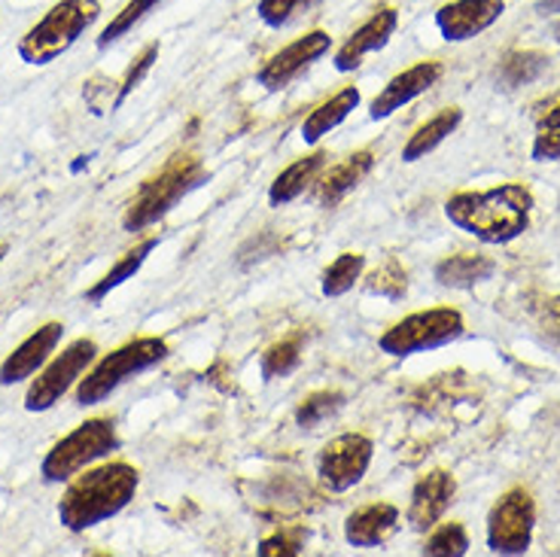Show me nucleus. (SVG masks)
<instances>
[{
	"label": "nucleus",
	"mask_w": 560,
	"mask_h": 557,
	"mask_svg": "<svg viewBox=\"0 0 560 557\" xmlns=\"http://www.w3.org/2000/svg\"><path fill=\"white\" fill-rule=\"evenodd\" d=\"M159 61V43H147L143 49H140V56L128 65L126 77H122V83L116 89V98H113V111H119L128 98H131V92L138 89L143 80H147V73L153 70V65Z\"/></svg>",
	"instance_id": "nucleus-31"
},
{
	"label": "nucleus",
	"mask_w": 560,
	"mask_h": 557,
	"mask_svg": "<svg viewBox=\"0 0 560 557\" xmlns=\"http://www.w3.org/2000/svg\"><path fill=\"white\" fill-rule=\"evenodd\" d=\"M116 448H119L116 420L89 418L49 448V454L40 463V475L46 481H68L77 473H83L85 466H92L95 460L107 457Z\"/></svg>",
	"instance_id": "nucleus-7"
},
{
	"label": "nucleus",
	"mask_w": 560,
	"mask_h": 557,
	"mask_svg": "<svg viewBox=\"0 0 560 557\" xmlns=\"http://www.w3.org/2000/svg\"><path fill=\"white\" fill-rule=\"evenodd\" d=\"M396 28H399V13H396L393 7H381V10H375V13L369 15L363 25L353 31L348 40L336 49L332 65H336L338 73L357 70L363 65L365 56L384 49V46L390 43L393 34H396Z\"/></svg>",
	"instance_id": "nucleus-14"
},
{
	"label": "nucleus",
	"mask_w": 560,
	"mask_h": 557,
	"mask_svg": "<svg viewBox=\"0 0 560 557\" xmlns=\"http://www.w3.org/2000/svg\"><path fill=\"white\" fill-rule=\"evenodd\" d=\"M365 293L372 295H384V299H402L408 290V275L402 265L396 263V259H387L384 265H378L372 275H365Z\"/></svg>",
	"instance_id": "nucleus-30"
},
{
	"label": "nucleus",
	"mask_w": 560,
	"mask_h": 557,
	"mask_svg": "<svg viewBox=\"0 0 560 557\" xmlns=\"http://www.w3.org/2000/svg\"><path fill=\"white\" fill-rule=\"evenodd\" d=\"M533 530H536V502L530 490H505L488 515V548L493 555H527L533 545Z\"/></svg>",
	"instance_id": "nucleus-8"
},
{
	"label": "nucleus",
	"mask_w": 560,
	"mask_h": 557,
	"mask_svg": "<svg viewBox=\"0 0 560 557\" xmlns=\"http://www.w3.org/2000/svg\"><path fill=\"white\" fill-rule=\"evenodd\" d=\"M399 527V509L393 502H369L350 512L345 521V539L353 548H381Z\"/></svg>",
	"instance_id": "nucleus-17"
},
{
	"label": "nucleus",
	"mask_w": 560,
	"mask_h": 557,
	"mask_svg": "<svg viewBox=\"0 0 560 557\" xmlns=\"http://www.w3.org/2000/svg\"><path fill=\"white\" fill-rule=\"evenodd\" d=\"M360 101H363V95H360L357 85L338 89L332 98H326L323 104H317V107L305 116V123H302V140L311 143V147L320 143L329 131H336V128L348 119L350 113L360 107Z\"/></svg>",
	"instance_id": "nucleus-19"
},
{
	"label": "nucleus",
	"mask_w": 560,
	"mask_h": 557,
	"mask_svg": "<svg viewBox=\"0 0 560 557\" xmlns=\"http://www.w3.org/2000/svg\"><path fill=\"white\" fill-rule=\"evenodd\" d=\"M460 107H445V111L435 113L433 119H427V123L406 140V147H402V162H420V159H427L439 143H445V140L460 128Z\"/></svg>",
	"instance_id": "nucleus-21"
},
{
	"label": "nucleus",
	"mask_w": 560,
	"mask_h": 557,
	"mask_svg": "<svg viewBox=\"0 0 560 557\" xmlns=\"http://www.w3.org/2000/svg\"><path fill=\"white\" fill-rule=\"evenodd\" d=\"M533 119H536V128L539 131H546V128H560V92L558 95H551L548 101H542L536 113H533Z\"/></svg>",
	"instance_id": "nucleus-35"
},
{
	"label": "nucleus",
	"mask_w": 560,
	"mask_h": 557,
	"mask_svg": "<svg viewBox=\"0 0 560 557\" xmlns=\"http://www.w3.org/2000/svg\"><path fill=\"white\" fill-rule=\"evenodd\" d=\"M365 271V256L363 253H341L332 263L323 268L320 290L326 299H338V295L350 293Z\"/></svg>",
	"instance_id": "nucleus-24"
},
{
	"label": "nucleus",
	"mask_w": 560,
	"mask_h": 557,
	"mask_svg": "<svg viewBox=\"0 0 560 557\" xmlns=\"http://www.w3.org/2000/svg\"><path fill=\"white\" fill-rule=\"evenodd\" d=\"M159 3H162V0H128L126 7H122L119 13L113 15L110 25H107V28L98 34V49H107L110 43H116L119 37H126L128 31L135 28V25H138L143 15L153 13Z\"/></svg>",
	"instance_id": "nucleus-28"
},
{
	"label": "nucleus",
	"mask_w": 560,
	"mask_h": 557,
	"mask_svg": "<svg viewBox=\"0 0 560 557\" xmlns=\"http://www.w3.org/2000/svg\"><path fill=\"white\" fill-rule=\"evenodd\" d=\"M208 181V171L201 165V159L192 153H174L165 162V167L140 183V189L128 201L122 213V229L126 232H143L162 217H168L171 210L180 205L192 189Z\"/></svg>",
	"instance_id": "nucleus-3"
},
{
	"label": "nucleus",
	"mask_w": 560,
	"mask_h": 557,
	"mask_svg": "<svg viewBox=\"0 0 560 557\" xmlns=\"http://www.w3.org/2000/svg\"><path fill=\"white\" fill-rule=\"evenodd\" d=\"M7 253H10V247H7V244H0V263H3V256H7Z\"/></svg>",
	"instance_id": "nucleus-37"
},
{
	"label": "nucleus",
	"mask_w": 560,
	"mask_h": 557,
	"mask_svg": "<svg viewBox=\"0 0 560 557\" xmlns=\"http://www.w3.org/2000/svg\"><path fill=\"white\" fill-rule=\"evenodd\" d=\"M61 335H65V323H43L37 333H31L7 360L0 362V384L13 387L19 381L34 375L56 353V348L61 345Z\"/></svg>",
	"instance_id": "nucleus-16"
},
{
	"label": "nucleus",
	"mask_w": 560,
	"mask_h": 557,
	"mask_svg": "<svg viewBox=\"0 0 560 557\" xmlns=\"http://www.w3.org/2000/svg\"><path fill=\"white\" fill-rule=\"evenodd\" d=\"M372 167H375V153H372V150H360V153L348 155L341 165L329 167L320 181H317V189H314L317 205H320V208H332V205H338L341 198L348 196L350 189H357V186L372 174Z\"/></svg>",
	"instance_id": "nucleus-18"
},
{
	"label": "nucleus",
	"mask_w": 560,
	"mask_h": 557,
	"mask_svg": "<svg viewBox=\"0 0 560 557\" xmlns=\"http://www.w3.org/2000/svg\"><path fill=\"white\" fill-rule=\"evenodd\" d=\"M138 488L140 473L126 460L95 466L77 481H70V488L58 502V521L70 533H85L119 515L138 497Z\"/></svg>",
	"instance_id": "nucleus-2"
},
{
	"label": "nucleus",
	"mask_w": 560,
	"mask_h": 557,
	"mask_svg": "<svg viewBox=\"0 0 560 557\" xmlns=\"http://www.w3.org/2000/svg\"><path fill=\"white\" fill-rule=\"evenodd\" d=\"M454 494H457V481L448 469H433V473L420 475L418 485L411 488V502H408L411 530H418V533L433 530L451 509Z\"/></svg>",
	"instance_id": "nucleus-15"
},
{
	"label": "nucleus",
	"mask_w": 560,
	"mask_h": 557,
	"mask_svg": "<svg viewBox=\"0 0 560 557\" xmlns=\"http://www.w3.org/2000/svg\"><path fill=\"white\" fill-rule=\"evenodd\" d=\"M493 271H497V263L488 256L457 253V256H448L435 265V280L442 287H451V290H472L476 283L493 278Z\"/></svg>",
	"instance_id": "nucleus-22"
},
{
	"label": "nucleus",
	"mask_w": 560,
	"mask_h": 557,
	"mask_svg": "<svg viewBox=\"0 0 560 557\" xmlns=\"http://www.w3.org/2000/svg\"><path fill=\"white\" fill-rule=\"evenodd\" d=\"M101 0H61L19 40V58L31 68L52 65L98 22Z\"/></svg>",
	"instance_id": "nucleus-4"
},
{
	"label": "nucleus",
	"mask_w": 560,
	"mask_h": 557,
	"mask_svg": "<svg viewBox=\"0 0 560 557\" xmlns=\"http://www.w3.org/2000/svg\"><path fill=\"white\" fill-rule=\"evenodd\" d=\"M329 49H332V37L326 31H308L305 37H295L293 43H287L280 53L268 58L256 73V83L266 92H280L293 83L299 73H305L314 61H320Z\"/></svg>",
	"instance_id": "nucleus-11"
},
{
	"label": "nucleus",
	"mask_w": 560,
	"mask_h": 557,
	"mask_svg": "<svg viewBox=\"0 0 560 557\" xmlns=\"http://www.w3.org/2000/svg\"><path fill=\"white\" fill-rule=\"evenodd\" d=\"M555 37H558V46H560V22L555 25Z\"/></svg>",
	"instance_id": "nucleus-38"
},
{
	"label": "nucleus",
	"mask_w": 560,
	"mask_h": 557,
	"mask_svg": "<svg viewBox=\"0 0 560 557\" xmlns=\"http://www.w3.org/2000/svg\"><path fill=\"white\" fill-rule=\"evenodd\" d=\"M442 73H445L442 61H418V65H411L402 73H396L390 83L375 95L372 107H369V116L378 123V119H387L396 111H402L406 104H411L420 95H427L442 80Z\"/></svg>",
	"instance_id": "nucleus-13"
},
{
	"label": "nucleus",
	"mask_w": 560,
	"mask_h": 557,
	"mask_svg": "<svg viewBox=\"0 0 560 557\" xmlns=\"http://www.w3.org/2000/svg\"><path fill=\"white\" fill-rule=\"evenodd\" d=\"M326 167V153L317 150V153L302 155V159H295L293 165H287L280 171L275 183L268 186V201H271V208H283V205H290L299 196H305L311 189V183H317L320 177V171Z\"/></svg>",
	"instance_id": "nucleus-20"
},
{
	"label": "nucleus",
	"mask_w": 560,
	"mask_h": 557,
	"mask_svg": "<svg viewBox=\"0 0 560 557\" xmlns=\"http://www.w3.org/2000/svg\"><path fill=\"white\" fill-rule=\"evenodd\" d=\"M551 65V58L546 53H536V49H518V53H509V56L500 61V80H503L509 89L515 85H527L533 80H539L542 73Z\"/></svg>",
	"instance_id": "nucleus-25"
},
{
	"label": "nucleus",
	"mask_w": 560,
	"mask_h": 557,
	"mask_svg": "<svg viewBox=\"0 0 560 557\" xmlns=\"http://www.w3.org/2000/svg\"><path fill=\"white\" fill-rule=\"evenodd\" d=\"M302 548H305V533L302 530H278V533H271L259 543V557H293L302 555Z\"/></svg>",
	"instance_id": "nucleus-33"
},
{
	"label": "nucleus",
	"mask_w": 560,
	"mask_h": 557,
	"mask_svg": "<svg viewBox=\"0 0 560 557\" xmlns=\"http://www.w3.org/2000/svg\"><path fill=\"white\" fill-rule=\"evenodd\" d=\"M375 457V445L363 432H341L336 439H329L323 451L317 454V478L326 490L345 494L357 488L369 473Z\"/></svg>",
	"instance_id": "nucleus-10"
},
{
	"label": "nucleus",
	"mask_w": 560,
	"mask_h": 557,
	"mask_svg": "<svg viewBox=\"0 0 560 557\" xmlns=\"http://www.w3.org/2000/svg\"><path fill=\"white\" fill-rule=\"evenodd\" d=\"M533 162H560V128L539 131L530 147Z\"/></svg>",
	"instance_id": "nucleus-34"
},
{
	"label": "nucleus",
	"mask_w": 560,
	"mask_h": 557,
	"mask_svg": "<svg viewBox=\"0 0 560 557\" xmlns=\"http://www.w3.org/2000/svg\"><path fill=\"white\" fill-rule=\"evenodd\" d=\"M536 13H539V15H555V13H560V0H539V7H536Z\"/></svg>",
	"instance_id": "nucleus-36"
},
{
	"label": "nucleus",
	"mask_w": 560,
	"mask_h": 557,
	"mask_svg": "<svg viewBox=\"0 0 560 557\" xmlns=\"http://www.w3.org/2000/svg\"><path fill=\"white\" fill-rule=\"evenodd\" d=\"M155 244H159V237H155V235L143 237L138 247H131V251H128L126 256H122L119 263L113 265L110 271H107V275H104V278H101L98 283H95V287H92V290L85 293V299H89L92 305L104 302V299H107V295H110L116 287H122L126 280H131L135 275H138L140 268H143V263H147V256L155 251Z\"/></svg>",
	"instance_id": "nucleus-23"
},
{
	"label": "nucleus",
	"mask_w": 560,
	"mask_h": 557,
	"mask_svg": "<svg viewBox=\"0 0 560 557\" xmlns=\"http://www.w3.org/2000/svg\"><path fill=\"white\" fill-rule=\"evenodd\" d=\"M168 357V341L159 335H143L135 341H126L122 348H116L107 357H101L92 372L80 378L77 387V403L80 405H98L110 396L116 387H122L128 378L140 375L147 369H153Z\"/></svg>",
	"instance_id": "nucleus-5"
},
{
	"label": "nucleus",
	"mask_w": 560,
	"mask_h": 557,
	"mask_svg": "<svg viewBox=\"0 0 560 557\" xmlns=\"http://www.w3.org/2000/svg\"><path fill=\"white\" fill-rule=\"evenodd\" d=\"M302 362V345L299 338H280L275 345H268L262 360H259V369H262V378L266 381H275V378L293 375Z\"/></svg>",
	"instance_id": "nucleus-26"
},
{
	"label": "nucleus",
	"mask_w": 560,
	"mask_h": 557,
	"mask_svg": "<svg viewBox=\"0 0 560 557\" xmlns=\"http://www.w3.org/2000/svg\"><path fill=\"white\" fill-rule=\"evenodd\" d=\"M533 193L521 183H503L481 193H457L445 201L451 223L478 237L481 244H509L527 232L533 213Z\"/></svg>",
	"instance_id": "nucleus-1"
},
{
	"label": "nucleus",
	"mask_w": 560,
	"mask_h": 557,
	"mask_svg": "<svg viewBox=\"0 0 560 557\" xmlns=\"http://www.w3.org/2000/svg\"><path fill=\"white\" fill-rule=\"evenodd\" d=\"M345 405V393L338 391H317L305 396L299 408H295V423L302 427V430H314V427H320L323 420H329L336 415L338 408Z\"/></svg>",
	"instance_id": "nucleus-27"
},
{
	"label": "nucleus",
	"mask_w": 560,
	"mask_h": 557,
	"mask_svg": "<svg viewBox=\"0 0 560 557\" xmlns=\"http://www.w3.org/2000/svg\"><path fill=\"white\" fill-rule=\"evenodd\" d=\"M95 357H98V345L92 338H77L31 381L28 393H25V408L49 411L52 405L61 403V396L85 375V369L95 362Z\"/></svg>",
	"instance_id": "nucleus-9"
},
{
	"label": "nucleus",
	"mask_w": 560,
	"mask_h": 557,
	"mask_svg": "<svg viewBox=\"0 0 560 557\" xmlns=\"http://www.w3.org/2000/svg\"><path fill=\"white\" fill-rule=\"evenodd\" d=\"M466 552H469V533L457 521L435 527L423 543V555L427 557H463Z\"/></svg>",
	"instance_id": "nucleus-29"
},
{
	"label": "nucleus",
	"mask_w": 560,
	"mask_h": 557,
	"mask_svg": "<svg viewBox=\"0 0 560 557\" xmlns=\"http://www.w3.org/2000/svg\"><path fill=\"white\" fill-rule=\"evenodd\" d=\"M503 13L505 0H451L435 10V28L448 43L476 40L493 22H500Z\"/></svg>",
	"instance_id": "nucleus-12"
},
{
	"label": "nucleus",
	"mask_w": 560,
	"mask_h": 557,
	"mask_svg": "<svg viewBox=\"0 0 560 557\" xmlns=\"http://www.w3.org/2000/svg\"><path fill=\"white\" fill-rule=\"evenodd\" d=\"M466 329L463 314L457 307H430V311H415L399 323H393L387 333L378 338L381 353L406 360L423 350L445 348L457 341Z\"/></svg>",
	"instance_id": "nucleus-6"
},
{
	"label": "nucleus",
	"mask_w": 560,
	"mask_h": 557,
	"mask_svg": "<svg viewBox=\"0 0 560 557\" xmlns=\"http://www.w3.org/2000/svg\"><path fill=\"white\" fill-rule=\"evenodd\" d=\"M311 3H317V0H259L256 3V15L266 22L268 28H283L302 10H308Z\"/></svg>",
	"instance_id": "nucleus-32"
}]
</instances>
